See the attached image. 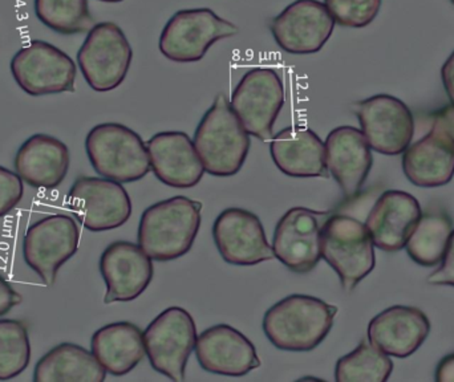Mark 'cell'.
<instances>
[{
    "instance_id": "ab89813d",
    "label": "cell",
    "mask_w": 454,
    "mask_h": 382,
    "mask_svg": "<svg viewBox=\"0 0 454 382\" xmlns=\"http://www.w3.org/2000/svg\"><path fill=\"white\" fill-rule=\"evenodd\" d=\"M450 2H452V4L454 5V0H450Z\"/></svg>"
},
{
    "instance_id": "52a82bcc",
    "label": "cell",
    "mask_w": 454,
    "mask_h": 382,
    "mask_svg": "<svg viewBox=\"0 0 454 382\" xmlns=\"http://www.w3.org/2000/svg\"><path fill=\"white\" fill-rule=\"evenodd\" d=\"M133 51L124 31L114 21L95 24L77 52V64L96 92H109L124 82Z\"/></svg>"
},
{
    "instance_id": "cb8c5ba5",
    "label": "cell",
    "mask_w": 454,
    "mask_h": 382,
    "mask_svg": "<svg viewBox=\"0 0 454 382\" xmlns=\"http://www.w3.org/2000/svg\"><path fill=\"white\" fill-rule=\"evenodd\" d=\"M270 154L275 167L288 177L327 178L325 146L306 127H288L271 138Z\"/></svg>"
},
{
    "instance_id": "f35d334b",
    "label": "cell",
    "mask_w": 454,
    "mask_h": 382,
    "mask_svg": "<svg viewBox=\"0 0 454 382\" xmlns=\"http://www.w3.org/2000/svg\"><path fill=\"white\" fill-rule=\"evenodd\" d=\"M100 2H106V3H120V2H124V0H100Z\"/></svg>"
},
{
    "instance_id": "ffe728a7",
    "label": "cell",
    "mask_w": 454,
    "mask_h": 382,
    "mask_svg": "<svg viewBox=\"0 0 454 382\" xmlns=\"http://www.w3.org/2000/svg\"><path fill=\"white\" fill-rule=\"evenodd\" d=\"M151 169L164 185L192 189L204 177L193 140L184 132H161L146 143Z\"/></svg>"
},
{
    "instance_id": "6da1fadb",
    "label": "cell",
    "mask_w": 454,
    "mask_h": 382,
    "mask_svg": "<svg viewBox=\"0 0 454 382\" xmlns=\"http://www.w3.org/2000/svg\"><path fill=\"white\" fill-rule=\"evenodd\" d=\"M201 202L183 195L149 206L138 224V246L152 261L186 255L201 227Z\"/></svg>"
},
{
    "instance_id": "5b68a950",
    "label": "cell",
    "mask_w": 454,
    "mask_h": 382,
    "mask_svg": "<svg viewBox=\"0 0 454 382\" xmlns=\"http://www.w3.org/2000/svg\"><path fill=\"white\" fill-rule=\"evenodd\" d=\"M373 247L367 227L354 216L335 214L325 219L320 230V255L348 292L375 269Z\"/></svg>"
},
{
    "instance_id": "e0dca14e",
    "label": "cell",
    "mask_w": 454,
    "mask_h": 382,
    "mask_svg": "<svg viewBox=\"0 0 454 382\" xmlns=\"http://www.w3.org/2000/svg\"><path fill=\"white\" fill-rule=\"evenodd\" d=\"M101 277L106 285L104 303L132 301L143 295L153 279V263L135 243H111L101 253Z\"/></svg>"
},
{
    "instance_id": "2e32d148",
    "label": "cell",
    "mask_w": 454,
    "mask_h": 382,
    "mask_svg": "<svg viewBox=\"0 0 454 382\" xmlns=\"http://www.w3.org/2000/svg\"><path fill=\"white\" fill-rule=\"evenodd\" d=\"M218 253L231 266H256L274 258L261 219L245 208L223 210L213 224Z\"/></svg>"
},
{
    "instance_id": "f1b7e54d",
    "label": "cell",
    "mask_w": 454,
    "mask_h": 382,
    "mask_svg": "<svg viewBox=\"0 0 454 382\" xmlns=\"http://www.w3.org/2000/svg\"><path fill=\"white\" fill-rule=\"evenodd\" d=\"M394 370L388 355L376 348L370 340H363L351 354L336 363L335 380L338 382H384Z\"/></svg>"
},
{
    "instance_id": "d6a6232c",
    "label": "cell",
    "mask_w": 454,
    "mask_h": 382,
    "mask_svg": "<svg viewBox=\"0 0 454 382\" xmlns=\"http://www.w3.org/2000/svg\"><path fill=\"white\" fill-rule=\"evenodd\" d=\"M23 180L18 173L0 167V216L10 214L23 198Z\"/></svg>"
},
{
    "instance_id": "d590c367",
    "label": "cell",
    "mask_w": 454,
    "mask_h": 382,
    "mask_svg": "<svg viewBox=\"0 0 454 382\" xmlns=\"http://www.w3.org/2000/svg\"><path fill=\"white\" fill-rule=\"evenodd\" d=\"M442 84L450 104L454 106V51L442 68Z\"/></svg>"
},
{
    "instance_id": "d4e9b609",
    "label": "cell",
    "mask_w": 454,
    "mask_h": 382,
    "mask_svg": "<svg viewBox=\"0 0 454 382\" xmlns=\"http://www.w3.org/2000/svg\"><path fill=\"white\" fill-rule=\"evenodd\" d=\"M71 156L63 141L48 135H34L19 148L15 156L16 173L35 189L52 191L66 180Z\"/></svg>"
},
{
    "instance_id": "8992f818",
    "label": "cell",
    "mask_w": 454,
    "mask_h": 382,
    "mask_svg": "<svg viewBox=\"0 0 454 382\" xmlns=\"http://www.w3.org/2000/svg\"><path fill=\"white\" fill-rule=\"evenodd\" d=\"M238 32L235 24L210 8L181 10L165 24L159 47L162 55L175 63H196L205 58L215 43L235 36Z\"/></svg>"
},
{
    "instance_id": "4dcf8cb0",
    "label": "cell",
    "mask_w": 454,
    "mask_h": 382,
    "mask_svg": "<svg viewBox=\"0 0 454 382\" xmlns=\"http://www.w3.org/2000/svg\"><path fill=\"white\" fill-rule=\"evenodd\" d=\"M31 362L28 328L20 320H0V381L23 373Z\"/></svg>"
},
{
    "instance_id": "f546056e",
    "label": "cell",
    "mask_w": 454,
    "mask_h": 382,
    "mask_svg": "<svg viewBox=\"0 0 454 382\" xmlns=\"http://www.w3.org/2000/svg\"><path fill=\"white\" fill-rule=\"evenodd\" d=\"M37 19L53 32L76 35L95 26L88 0H35Z\"/></svg>"
},
{
    "instance_id": "5bb4252c",
    "label": "cell",
    "mask_w": 454,
    "mask_h": 382,
    "mask_svg": "<svg viewBox=\"0 0 454 382\" xmlns=\"http://www.w3.org/2000/svg\"><path fill=\"white\" fill-rule=\"evenodd\" d=\"M335 20L320 0H295L270 21L277 44L291 55L317 53L333 36Z\"/></svg>"
},
{
    "instance_id": "74e56055",
    "label": "cell",
    "mask_w": 454,
    "mask_h": 382,
    "mask_svg": "<svg viewBox=\"0 0 454 382\" xmlns=\"http://www.w3.org/2000/svg\"><path fill=\"white\" fill-rule=\"evenodd\" d=\"M436 380L439 382H454V354L444 357L436 370Z\"/></svg>"
},
{
    "instance_id": "ac0fdd59",
    "label": "cell",
    "mask_w": 454,
    "mask_h": 382,
    "mask_svg": "<svg viewBox=\"0 0 454 382\" xmlns=\"http://www.w3.org/2000/svg\"><path fill=\"white\" fill-rule=\"evenodd\" d=\"M196 356L202 370L215 375L240 378L261 367L254 344L227 324L207 328L197 338Z\"/></svg>"
},
{
    "instance_id": "8fae6325",
    "label": "cell",
    "mask_w": 454,
    "mask_h": 382,
    "mask_svg": "<svg viewBox=\"0 0 454 382\" xmlns=\"http://www.w3.org/2000/svg\"><path fill=\"white\" fill-rule=\"evenodd\" d=\"M66 202L79 223L92 232L119 229L132 215L129 194L121 183L108 178H77Z\"/></svg>"
},
{
    "instance_id": "9c48e42d",
    "label": "cell",
    "mask_w": 454,
    "mask_h": 382,
    "mask_svg": "<svg viewBox=\"0 0 454 382\" xmlns=\"http://www.w3.org/2000/svg\"><path fill=\"white\" fill-rule=\"evenodd\" d=\"M10 68L16 84L34 97L74 92L76 64L51 43L32 40L15 53Z\"/></svg>"
},
{
    "instance_id": "7c38bea8",
    "label": "cell",
    "mask_w": 454,
    "mask_h": 382,
    "mask_svg": "<svg viewBox=\"0 0 454 382\" xmlns=\"http://www.w3.org/2000/svg\"><path fill=\"white\" fill-rule=\"evenodd\" d=\"M80 230L74 218L63 214L45 216L28 227L23 239V258L47 287L58 271L79 250Z\"/></svg>"
},
{
    "instance_id": "d6986e66",
    "label": "cell",
    "mask_w": 454,
    "mask_h": 382,
    "mask_svg": "<svg viewBox=\"0 0 454 382\" xmlns=\"http://www.w3.org/2000/svg\"><path fill=\"white\" fill-rule=\"evenodd\" d=\"M325 146L328 173L347 198H354L372 169V152L367 138L357 128L338 127L328 133Z\"/></svg>"
},
{
    "instance_id": "44dd1931",
    "label": "cell",
    "mask_w": 454,
    "mask_h": 382,
    "mask_svg": "<svg viewBox=\"0 0 454 382\" xmlns=\"http://www.w3.org/2000/svg\"><path fill=\"white\" fill-rule=\"evenodd\" d=\"M421 215L420 203L413 195L388 191L371 208L365 227L376 247L386 253H397L407 245Z\"/></svg>"
},
{
    "instance_id": "83f0119b",
    "label": "cell",
    "mask_w": 454,
    "mask_h": 382,
    "mask_svg": "<svg viewBox=\"0 0 454 382\" xmlns=\"http://www.w3.org/2000/svg\"><path fill=\"white\" fill-rule=\"evenodd\" d=\"M452 231V221L447 214L439 211L424 214L408 238L405 245L408 255L420 266H439Z\"/></svg>"
},
{
    "instance_id": "484cf974",
    "label": "cell",
    "mask_w": 454,
    "mask_h": 382,
    "mask_svg": "<svg viewBox=\"0 0 454 382\" xmlns=\"http://www.w3.org/2000/svg\"><path fill=\"white\" fill-rule=\"evenodd\" d=\"M90 351L112 376L128 375L146 355L144 333L132 323H112L93 333Z\"/></svg>"
},
{
    "instance_id": "836d02e7",
    "label": "cell",
    "mask_w": 454,
    "mask_h": 382,
    "mask_svg": "<svg viewBox=\"0 0 454 382\" xmlns=\"http://www.w3.org/2000/svg\"><path fill=\"white\" fill-rule=\"evenodd\" d=\"M429 285H450L454 287V230L448 243L447 251L442 261V266L436 271L432 272L428 277Z\"/></svg>"
},
{
    "instance_id": "9a60e30c",
    "label": "cell",
    "mask_w": 454,
    "mask_h": 382,
    "mask_svg": "<svg viewBox=\"0 0 454 382\" xmlns=\"http://www.w3.org/2000/svg\"><path fill=\"white\" fill-rule=\"evenodd\" d=\"M325 213L306 207H293L275 227L272 251L286 269L295 274H309L319 263L320 230Z\"/></svg>"
},
{
    "instance_id": "277c9868",
    "label": "cell",
    "mask_w": 454,
    "mask_h": 382,
    "mask_svg": "<svg viewBox=\"0 0 454 382\" xmlns=\"http://www.w3.org/2000/svg\"><path fill=\"white\" fill-rule=\"evenodd\" d=\"M88 160L98 175L119 183H136L151 172L143 138L125 125H96L85 138Z\"/></svg>"
},
{
    "instance_id": "30bf717a",
    "label": "cell",
    "mask_w": 454,
    "mask_h": 382,
    "mask_svg": "<svg viewBox=\"0 0 454 382\" xmlns=\"http://www.w3.org/2000/svg\"><path fill=\"white\" fill-rule=\"evenodd\" d=\"M285 100V85L278 72L254 68L238 82L230 104L248 135L261 141H271L274 124Z\"/></svg>"
},
{
    "instance_id": "4fadbf2b",
    "label": "cell",
    "mask_w": 454,
    "mask_h": 382,
    "mask_svg": "<svg viewBox=\"0 0 454 382\" xmlns=\"http://www.w3.org/2000/svg\"><path fill=\"white\" fill-rule=\"evenodd\" d=\"M371 149L386 156L407 151L415 135V120L407 104L391 95H376L354 105Z\"/></svg>"
},
{
    "instance_id": "603a6c76",
    "label": "cell",
    "mask_w": 454,
    "mask_h": 382,
    "mask_svg": "<svg viewBox=\"0 0 454 382\" xmlns=\"http://www.w3.org/2000/svg\"><path fill=\"white\" fill-rule=\"evenodd\" d=\"M403 170L419 188H440L452 181L454 141L439 122L434 121L428 135L408 146Z\"/></svg>"
},
{
    "instance_id": "e575fe53",
    "label": "cell",
    "mask_w": 454,
    "mask_h": 382,
    "mask_svg": "<svg viewBox=\"0 0 454 382\" xmlns=\"http://www.w3.org/2000/svg\"><path fill=\"white\" fill-rule=\"evenodd\" d=\"M20 293L13 290L12 285L0 275V317L7 315L13 307L21 303Z\"/></svg>"
},
{
    "instance_id": "3957f363",
    "label": "cell",
    "mask_w": 454,
    "mask_h": 382,
    "mask_svg": "<svg viewBox=\"0 0 454 382\" xmlns=\"http://www.w3.org/2000/svg\"><path fill=\"white\" fill-rule=\"evenodd\" d=\"M205 172L232 177L242 169L250 151V135L223 93L213 101L193 137Z\"/></svg>"
},
{
    "instance_id": "4316f807",
    "label": "cell",
    "mask_w": 454,
    "mask_h": 382,
    "mask_svg": "<svg viewBox=\"0 0 454 382\" xmlns=\"http://www.w3.org/2000/svg\"><path fill=\"white\" fill-rule=\"evenodd\" d=\"M106 370L92 352L72 343L59 344L37 362L34 382H103Z\"/></svg>"
},
{
    "instance_id": "ba28073f",
    "label": "cell",
    "mask_w": 454,
    "mask_h": 382,
    "mask_svg": "<svg viewBox=\"0 0 454 382\" xmlns=\"http://www.w3.org/2000/svg\"><path fill=\"white\" fill-rule=\"evenodd\" d=\"M197 327L181 307H169L144 332L146 356L152 368L172 381L185 380L186 365L196 348Z\"/></svg>"
},
{
    "instance_id": "1f68e13d",
    "label": "cell",
    "mask_w": 454,
    "mask_h": 382,
    "mask_svg": "<svg viewBox=\"0 0 454 382\" xmlns=\"http://www.w3.org/2000/svg\"><path fill=\"white\" fill-rule=\"evenodd\" d=\"M335 23L348 28L370 26L381 8V0H325Z\"/></svg>"
},
{
    "instance_id": "7402d4cb",
    "label": "cell",
    "mask_w": 454,
    "mask_h": 382,
    "mask_svg": "<svg viewBox=\"0 0 454 382\" xmlns=\"http://www.w3.org/2000/svg\"><path fill=\"white\" fill-rule=\"evenodd\" d=\"M429 332L431 323L421 309L394 306L371 320L368 340L388 356L405 359L423 346Z\"/></svg>"
},
{
    "instance_id": "8d00e7d4",
    "label": "cell",
    "mask_w": 454,
    "mask_h": 382,
    "mask_svg": "<svg viewBox=\"0 0 454 382\" xmlns=\"http://www.w3.org/2000/svg\"><path fill=\"white\" fill-rule=\"evenodd\" d=\"M434 121L439 122L454 141V106L447 105L434 113Z\"/></svg>"
},
{
    "instance_id": "7a4b0ae2",
    "label": "cell",
    "mask_w": 454,
    "mask_h": 382,
    "mask_svg": "<svg viewBox=\"0 0 454 382\" xmlns=\"http://www.w3.org/2000/svg\"><path fill=\"white\" fill-rule=\"evenodd\" d=\"M338 308L322 299L290 295L267 309L264 335L275 348L286 352H309L330 333Z\"/></svg>"
}]
</instances>
